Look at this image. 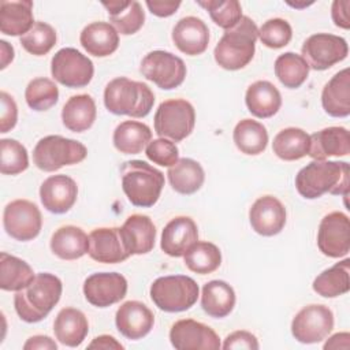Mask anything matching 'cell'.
<instances>
[{"mask_svg": "<svg viewBox=\"0 0 350 350\" xmlns=\"http://www.w3.org/2000/svg\"><path fill=\"white\" fill-rule=\"evenodd\" d=\"M349 163L313 160L301 168L295 176L297 191L306 200H314L325 193L347 197Z\"/></svg>", "mask_w": 350, "mask_h": 350, "instance_id": "obj_1", "label": "cell"}, {"mask_svg": "<svg viewBox=\"0 0 350 350\" xmlns=\"http://www.w3.org/2000/svg\"><path fill=\"white\" fill-rule=\"evenodd\" d=\"M63 291L62 280L53 273H37L33 282L16 291L14 306L18 316L26 323H38L45 319L59 302Z\"/></svg>", "mask_w": 350, "mask_h": 350, "instance_id": "obj_2", "label": "cell"}, {"mask_svg": "<svg viewBox=\"0 0 350 350\" xmlns=\"http://www.w3.org/2000/svg\"><path fill=\"white\" fill-rule=\"evenodd\" d=\"M258 27L249 16H242L239 22L224 31L215 46L213 56L216 63L230 71L241 70L247 66L256 51Z\"/></svg>", "mask_w": 350, "mask_h": 350, "instance_id": "obj_3", "label": "cell"}, {"mask_svg": "<svg viewBox=\"0 0 350 350\" xmlns=\"http://www.w3.org/2000/svg\"><path fill=\"white\" fill-rule=\"evenodd\" d=\"M153 104L154 94L150 88L126 77L109 81L104 89V105L113 115L145 118Z\"/></svg>", "mask_w": 350, "mask_h": 350, "instance_id": "obj_4", "label": "cell"}, {"mask_svg": "<svg viewBox=\"0 0 350 350\" xmlns=\"http://www.w3.org/2000/svg\"><path fill=\"white\" fill-rule=\"evenodd\" d=\"M122 189L129 201L141 208L153 206L164 186V174L142 160H130L120 168Z\"/></svg>", "mask_w": 350, "mask_h": 350, "instance_id": "obj_5", "label": "cell"}, {"mask_svg": "<svg viewBox=\"0 0 350 350\" xmlns=\"http://www.w3.org/2000/svg\"><path fill=\"white\" fill-rule=\"evenodd\" d=\"M153 304L164 312L175 313L190 309L198 298V284L185 275H170L157 278L150 286Z\"/></svg>", "mask_w": 350, "mask_h": 350, "instance_id": "obj_6", "label": "cell"}, {"mask_svg": "<svg viewBox=\"0 0 350 350\" xmlns=\"http://www.w3.org/2000/svg\"><path fill=\"white\" fill-rule=\"evenodd\" d=\"M88 149L79 141L62 135H46L33 149V161L37 168L53 172L64 165L78 164L85 160Z\"/></svg>", "mask_w": 350, "mask_h": 350, "instance_id": "obj_7", "label": "cell"}, {"mask_svg": "<svg viewBox=\"0 0 350 350\" xmlns=\"http://www.w3.org/2000/svg\"><path fill=\"white\" fill-rule=\"evenodd\" d=\"M154 131L160 138L179 142L189 137L196 124L194 107L183 98L163 101L154 113Z\"/></svg>", "mask_w": 350, "mask_h": 350, "instance_id": "obj_8", "label": "cell"}, {"mask_svg": "<svg viewBox=\"0 0 350 350\" xmlns=\"http://www.w3.org/2000/svg\"><path fill=\"white\" fill-rule=\"evenodd\" d=\"M301 53L309 68L323 71L345 60L349 53V45L339 36L317 33L305 40Z\"/></svg>", "mask_w": 350, "mask_h": 350, "instance_id": "obj_9", "label": "cell"}, {"mask_svg": "<svg viewBox=\"0 0 350 350\" xmlns=\"http://www.w3.org/2000/svg\"><path fill=\"white\" fill-rule=\"evenodd\" d=\"M51 72L55 81L74 89L92 81L94 67L92 60L75 48H62L52 57Z\"/></svg>", "mask_w": 350, "mask_h": 350, "instance_id": "obj_10", "label": "cell"}, {"mask_svg": "<svg viewBox=\"0 0 350 350\" xmlns=\"http://www.w3.org/2000/svg\"><path fill=\"white\" fill-rule=\"evenodd\" d=\"M139 70L146 79L164 90L178 88L186 78L185 62L167 51H152L145 55Z\"/></svg>", "mask_w": 350, "mask_h": 350, "instance_id": "obj_11", "label": "cell"}, {"mask_svg": "<svg viewBox=\"0 0 350 350\" xmlns=\"http://www.w3.org/2000/svg\"><path fill=\"white\" fill-rule=\"evenodd\" d=\"M5 232L21 242L34 239L42 227V216L38 206L29 200H14L3 212Z\"/></svg>", "mask_w": 350, "mask_h": 350, "instance_id": "obj_12", "label": "cell"}, {"mask_svg": "<svg viewBox=\"0 0 350 350\" xmlns=\"http://www.w3.org/2000/svg\"><path fill=\"white\" fill-rule=\"evenodd\" d=\"M334 328L332 310L321 304L302 308L291 321V334L301 343H317L328 336Z\"/></svg>", "mask_w": 350, "mask_h": 350, "instance_id": "obj_13", "label": "cell"}, {"mask_svg": "<svg viewBox=\"0 0 350 350\" xmlns=\"http://www.w3.org/2000/svg\"><path fill=\"white\" fill-rule=\"evenodd\" d=\"M317 246L320 252L331 258L347 256L350 252V220L343 212L325 215L319 226Z\"/></svg>", "mask_w": 350, "mask_h": 350, "instance_id": "obj_14", "label": "cell"}, {"mask_svg": "<svg viewBox=\"0 0 350 350\" xmlns=\"http://www.w3.org/2000/svg\"><path fill=\"white\" fill-rule=\"evenodd\" d=\"M171 345L178 350H217L221 347L220 338L208 325L193 319H182L170 329Z\"/></svg>", "mask_w": 350, "mask_h": 350, "instance_id": "obj_15", "label": "cell"}, {"mask_svg": "<svg viewBox=\"0 0 350 350\" xmlns=\"http://www.w3.org/2000/svg\"><path fill=\"white\" fill-rule=\"evenodd\" d=\"M127 280L118 272H98L86 278L83 294L89 304L97 308L111 306L126 297Z\"/></svg>", "mask_w": 350, "mask_h": 350, "instance_id": "obj_16", "label": "cell"}, {"mask_svg": "<svg viewBox=\"0 0 350 350\" xmlns=\"http://www.w3.org/2000/svg\"><path fill=\"white\" fill-rule=\"evenodd\" d=\"M249 220L257 234L273 237L279 234L286 224V208L276 197L262 196L253 202L249 211Z\"/></svg>", "mask_w": 350, "mask_h": 350, "instance_id": "obj_17", "label": "cell"}, {"mask_svg": "<svg viewBox=\"0 0 350 350\" xmlns=\"http://www.w3.org/2000/svg\"><path fill=\"white\" fill-rule=\"evenodd\" d=\"M78 186L67 175H52L40 186V200L44 208L52 213L68 212L77 201Z\"/></svg>", "mask_w": 350, "mask_h": 350, "instance_id": "obj_18", "label": "cell"}, {"mask_svg": "<svg viewBox=\"0 0 350 350\" xmlns=\"http://www.w3.org/2000/svg\"><path fill=\"white\" fill-rule=\"evenodd\" d=\"M115 324L124 338L137 340L150 332L154 324V314L139 301H126L116 310Z\"/></svg>", "mask_w": 350, "mask_h": 350, "instance_id": "obj_19", "label": "cell"}, {"mask_svg": "<svg viewBox=\"0 0 350 350\" xmlns=\"http://www.w3.org/2000/svg\"><path fill=\"white\" fill-rule=\"evenodd\" d=\"M90 258L104 264H116L130 257L126 250L119 227H100L89 234Z\"/></svg>", "mask_w": 350, "mask_h": 350, "instance_id": "obj_20", "label": "cell"}, {"mask_svg": "<svg viewBox=\"0 0 350 350\" xmlns=\"http://www.w3.org/2000/svg\"><path fill=\"white\" fill-rule=\"evenodd\" d=\"M198 241V228L189 216L170 220L161 232V250L171 257H182Z\"/></svg>", "mask_w": 350, "mask_h": 350, "instance_id": "obj_21", "label": "cell"}, {"mask_svg": "<svg viewBox=\"0 0 350 350\" xmlns=\"http://www.w3.org/2000/svg\"><path fill=\"white\" fill-rule=\"evenodd\" d=\"M172 41L180 52L189 56H197L204 53L208 48L209 29L202 19L185 16L174 26Z\"/></svg>", "mask_w": 350, "mask_h": 350, "instance_id": "obj_22", "label": "cell"}, {"mask_svg": "<svg viewBox=\"0 0 350 350\" xmlns=\"http://www.w3.org/2000/svg\"><path fill=\"white\" fill-rule=\"evenodd\" d=\"M123 245L129 254H146L154 246L156 227L146 215H131L119 227Z\"/></svg>", "mask_w": 350, "mask_h": 350, "instance_id": "obj_23", "label": "cell"}, {"mask_svg": "<svg viewBox=\"0 0 350 350\" xmlns=\"http://www.w3.org/2000/svg\"><path fill=\"white\" fill-rule=\"evenodd\" d=\"M310 137L308 156L313 160H325L329 156H347L350 153V135L346 127L332 126Z\"/></svg>", "mask_w": 350, "mask_h": 350, "instance_id": "obj_24", "label": "cell"}, {"mask_svg": "<svg viewBox=\"0 0 350 350\" xmlns=\"http://www.w3.org/2000/svg\"><path fill=\"white\" fill-rule=\"evenodd\" d=\"M321 105L334 118L350 115V74L349 68L336 72L323 88Z\"/></svg>", "mask_w": 350, "mask_h": 350, "instance_id": "obj_25", "label": "cell"}, {"mask_svg": "<svg viewBox=\"0 0 350 350\" xmlns=\"http://www.w3.org/2000/svg\"><path fill=\"white\" fill-rule=\"evenodd\" d=\"M30 0H3L0 3V31L5 36H25L34 25Z\"/></svg>", "mask_w": 350, "mask_h": 350, "instance_id": "obj_26", "label": "cell"}, {"mask_svg": "<svg viewBox=\"0 0 350 350\" xmlns=\"http://www.w3.org/2000/svg\"><path fill=\"white\" fill-rule=\"evenodd\" d=\"M79 42L89 55L105 57L118 49L119 33L108 22H93L83 27Z\"/></svg>", "mask_w": 350, "mask_h": 350, "instance_id": "obj_27", "label": "cell"}, {"mask_svg": "<svg viewBox=\"0 0 350 350\" xmlns=\"http://www.w3.org/2000/svg\"><path fill=\"white\" fill-rule=\"evenodd\" d=\"M53 332L62 345L77 347L85 340L89 332V323L79 309L63 308L53 321Z\"/></svg>", "mask_w": 350, "mask_h": 350, "instance_id": "obj_28", "label": "cell"}, {"mask_svg": "<svg viewBox=\"0 0 350 350\" xmlns=\"http://www.w3.org/2000/svg\"><path fill=\"white\" fill-rule=\"evenodd\" d=\"M245 103L252 115L267 119L280 109L282 96L278 88L269 81H256L247 88Z\"/></svg>", "mask_w": 350, "mask_h": 350, "instance_id": "obj_29", "label": "cell"}, {"mask_svg": "<svg viewBox=\"0 0 350 350\" xmlns=\"http://www.w3.org/2000/svg\"><path fill=\"white\" fill-rule=\"evenodd\" d=\"M51 250L62 260H77L89 250V237L77 226L59 227L51 238Z\"/></svg>", "mask_w": 350, "mask_h": 350, "instance_id": "obj_30", "label": "cell"}, {"mask_svg": "<svg viewBox=\"0 0 350 350\" xmlns=\"http://www.w3.org/2000/svg\"><path fill=\"white\" fill-rule=\"evenodd\" d=\"M96 103L89 94H77L67 100L62 109V122L72 133L89 130L96 120Z\"/></svg>", "mask_w": 350, "mask_h": 350, "instance_id": "obj_31", "label": "cell"}, {"mask_svg": "<svg viewBox=\"0 0 350 350\" xmlns=\"http://www.w3.org/2000/svg\"><path fill=\"white\" fill-rule=\"evenodd\" d=\"M103 5L108 11L109 22L118 33L130 36L144 26L145 12L138 1H103Z\"/></svg>", "mask_w": 350, "mask_h": 350, "instance_id": "obj_32", "label": "cell"}, {"mask_svg": "<svg viewBox=\"0 0 350 350\" xmlns=\"http://www.w3.org/2000/svg\"><path fill=\"white\" fill-rule=\"evenodd\" d=\"M201 306L208 316L223 319L235 306V291L224 280H211L202 287Z\"/></svg>", "mask_w": 350, "mask_h": 350, "instance_id": "obj_33", "label": "cell"}, {"mask_svg": "<svg viewBox=\"0 0 350 350\" xmlns=\"http://www.w3.org/2000/svg\"><path fill=\"white\" fill-rule=\"evenodd\" d=\"M171 187L179 194H193L201 189L205 172L201 164L193 159H179L167 171Z\"/></svg>", "mask_w": 350, "mask_h": 350, "instance_id": "obj_34", "label": "cell"}, {"mask_svg": "<svg viewBox=\"0 0 350 350\" xmlns=\"http://www.w3.org/2000/svg\"><path fill=\"white\" fill-rule=\"evenodd\" d=\"M113 146L124 154L141 153L152 141L150 129L137 120H124L113 131Z\"/></svg>", "mask_w": 350, "mask_h": 350, "instance_id": "obj_35", "label": "cell"}, {"mask_svg": "<svg viewBox=\"0 0 350 350\" xmlns=\"http://www.w3.org/2000/svg\"><path fill=\"white\" fill-rule=\"evenodd\" d=\"M313 290L324 298H335L350 290V260L345 258L316 276Z\"/></svg>", "mask_w": 350, "mask_h": 350, "instance_id": "obj_36", "label": "cell"}, {"mask_svg": "<svg viewBox=\"0 0 350 350\" xmlns=\"http://www.w3.org/2000/svg\"><path fill=\"white\" fill-rule=\"evenodd\" d=\"M309 145L310 137L306 131L298 127H287L275 135L272 150L279 159L284 161H294L308 154Z\"/></svg>", "mask_w": 350, "mask_h": 350, "instance_id": "obj_37", "label": "cell"}, {"mask_svg": "<svg viewBox=\"0 0 350 350\" xmlns=\"http://www.w3.org/2000/svg\"><path fill=\"white\" fill-rule=\"evenodd\" d=\"M36 278L31 267L8 253L0 254V288L5 291H19L27 287Z\"/></svg>", "mask_w": 350, "mask_h": 350, "instance_id": "obj_38", "label": "cell"}, {"mask_svg": "<svg viewBox=\"0 0 350 350\" xmlns=\"http://www.w3.org/2000/svg\"><path fill=\"white\" fill-rule=\"evenodd\" d=\"M232 139L242 153L256 156L265 150L268 144V131L262 123L253 119H243L237 123Z\"/></svg>", "mask_w": 350, "mask_h": 350, "instance_id": "obj_39", "label": "cell"}, {"mask_svg": "<svg viewBox=\"0 0 350 350\" xmlns=\"http://www.w3.org/2000/svg\"><path fill=\"white\" fill-rule=\"evenodd\" d=\"M185 265L196 273L206 275L216 271L221 264L220 249L206 241L196 242L183 256Z\"/></svg>", "mask_w": 350, "mask_h": 350, "instance_id": "obj_40", "label": "cell"}, {"mask_svg": "<svg viewBox=\"0 0 350 350\" xmlns=\"http://www.w3.org/2000/svg\"><path fill=\"white\" fill-rule=\"evenodd\" d=\"M309 66L301 55L286 52L275 60V75L288 89L299 88L309 75Z\"/></svg>", "mask_w": 350, "mask_h": 350, "instance_id": "obj_41", "label": "cell"}, {"mask_svg": "<svg viewBox=\"0 0 350 350\" xmlns=\"http://www.w3.org/2000/svg\"><path fill=\"white\" fill-rule=\"evenodd\" d=\"M25 100L34 111H46L59 100V89L49 78H34L25 90Z\"/></svg>", "mask_w": 350, "mask_h": 350, "instance_id": "obj_42", "label": "cell"}, {"mask_svg": "<svg viewBox=\"0 0 350 350\" xmlns=\"http://www.w3.org/2000/svg\"><path fill=\"white\" fill-rule=\"evenodd\" d=\"M200 7L209 12L211 19L221 29L234 27L242 15V7L237 0H197Z\"/></svg>", "mask_w": 350, "mask_h": 350, "instance_id": "obj_43", "label": "cell"}, {"mask_svg": "<svg viewBox=\"0 0 350 350\" xmlns=\"http://www.w3.org/2000/svg\"><path fill=\"white\" fill-rule=\"evenodd\" d=\"M23 49L34 56L46 55L56 44L55 29L45 22H36L33 27L19 40Z\"/></svg>", "mask_w": 350, "mask_h": 350, "instance_id": "obj_44", "label": "cell"}, {"mask_svg": "<svg viewBox=\"0 0 350 350\" xmlns=\"http://www.w3.org/2000/svg\"><path fill=\"white\" fill-rule=\"evenodd\" d=\"M1 157L0 172L4 175H18L27 170L29 156L26 148L16 139L3 138L0 141Z\"/></svg>", "mask_w": 350, "mask_h": 350, "instance_id": "obj_45", "label": "cell"}, {"mask_svg": "<svg viewBox=\"0 0 350 350\" xmlns=\"http://www.w3.org/2000/svg\"><path fill=\"white\" fill-rule=\"evenodd\" d=\"M293 37V29L290 23L282 18H272L262 23L258 29L260 41L272 49L286 46Z\"/></svg>", "mask_w": 350, "mask_h": 350, "instance_id": "obj_46", "label": "cell"}, {"mask_svg": "<svg viewBox=\"0 0 350 350\" xmlns=\"http://www.w3.org/2000/svg\"><path fill=\"white\" fill-rule=\"evenodd\" d=\"M145 154L154 164H159L161 167H168V168L179 160L178 146L167 138H157L150 141L146 145Z\"/></svg>", "mask_w": 350, "mask_h": 350, "instance_id": "obj_47", "label": "cell"}, {"mask_svg": "<svg viewBox=\"0 0 350 350\" xmlns=\"http://www.w3.org/2000/svg\"><path fill=\"white\" fill-rule=\"evenodd\" d=\"M0 133H8L16 124L18 107L15 100L7 92L0 93Z\"/></svg>", "mask_w": 350, "mask_h": 350, "instance_id": "obj_48", "label": "cell"}, {"mask_svg": "<svg viewBox=\"0 0 350 350\" xmlns=\"http://www.w3.org/2000/svg\"><path fill=\"white\" fill-rule=\"evenodd\" d=\"M221 347L226 350L228 349H250L252 350V349H258L260 345L257 338L252 332L239 329L227 335Z\"/></svg>", "mask_w": 350, "mask_h": 350, "instance_id": "obj_49", "label": "cell"}, {"mask_svg": "<svg viewBox=\"0 0 350 350\" xmlns=\"http://www.w3.org/2000/svg\"><path fill=\"white\" fill-rule=\"evenodd\" d=\"M349 10H350V1L349 0H335L332 3L331 16H332L334 23L338 27H342V29H346V30L350 27Z\"/></svg>", "mask_w": 350, "mask_h": 350, "instance_id": "obj_50", "label": "cell"}, {"mask_svg": "<svg viewBox=\"0 0 350 350\" xmlns=\"http://www.w3.org/2000/svg\"><path fill=\"white\" fill-rule=\"evenodd\" d=\"M146 7L149 11L159 16V18H167L176 12V10L180 7V1H160V0H148Z\"/></svg>", "mask_w": 350, "mask_h": 350, "instance_id": "obj_51", "label": "cell"}, {"mask_svg": "<svg viewBox=\"0 0 350 350\" xmlns=\"http://www.w3.org/2000/svg\"><path fill=\"white\" fill-rule=\"evenodd\" d=\"M25 350H56V342L46 335H34L30 336L23 345Z\"/></svg>", "mask_w": 350, "mask_h": 350, "instance_id": "obj_52", "label": "cell"}, {"mask_svg": "<svg viewBox=\"0 0 350 350\" xmlns=\"http://www.w3.org/2000/svg\"><path fill=\"white\" fill-rule=\"evenodd\" d=\"M89 349H104V350H122L123 349V345H120L113 336L111 335H100V336H96L89 345H88Z\"/></svg>", "mask_w": 350, "mask_h": 350, "instance_id": "obj_53", "label": "cell"}, {"mask_svg": "<svg viewBox=\"0 0 350 350\" xmlns=\"http://www.w3.org/2000/svg\"><path fill=\"white\" fill-rule=\"evenodd\" d=\"M349 332H338L328 338V340L324 343V349H349Z\"/></svg>", "mask_w": 350, "mask_h": 350, "instance_id": "obj_54", "label": "cell"}, {"mask_svg": "<svg viewBox=\"0 0 350 350\" xmlns=\"http://www.w3.org/2000/svg\"><path fill=\"white\" fill-rule=\"evenodd\" d=\"M0 52H1V64L0 68L4 70L14 60V48L7 41H0Z\"/></svg>", "mask_w": 350, "mask_h": 350, "instance_id": "obj_55", "label": "cell"}]
</instances>
